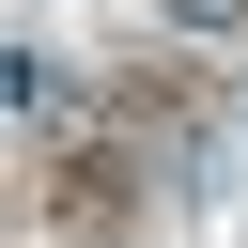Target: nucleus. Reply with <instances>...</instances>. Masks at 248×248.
Returning a JSON list of instances; mask_svg holds the SVG:
<instances>
[{
  "label": "nucleus",
  "mask_w": 248,
  "mask_h": 248,
  "mask_svg": "<svg viewBox=\"0 0 248 248\" xmlns=\"http://www.w3.org/2000/svg\"><path fill=\"white\" fill-rule=\"evenodd\" d=\"M155 16H186V31H248V0H155Z\"/></svg>",
  "instance_id": "obj_2"
},
{
  "label": "nucleus",
  "mask_w": 248,
  "mask_h": 248,
  "mask_svg": "<svg viewBox=\"0 0 248 248\" xmlns=\"http://www.w3.org/2000/svg\"><path fill=\"white\" fill-rule=\"evenodd\" d=\"M0 108H16V124H78V78H62V62H31V46H16V62H0Z\"/></svg>",
  "instance_id": "obj_1"
}]
</instances>
